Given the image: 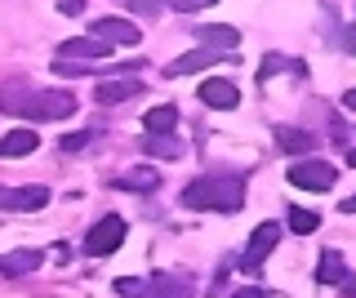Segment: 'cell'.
<instances>
[{
  "label": "cell",
  "mask_w": 356,
  "mask_h": 298,
  "mask_svg": "<svg viewBox=\"0 0 356 298\" xmlns=\"http://www.w3.org/2000/svg\"><path fill=\"white\" fill-rule=\"evenodd\" d=\"M241 201H245L241 179H196L192 187H183L187 209H241Z\"/></svg>",
  "instance_id": "1"
},
{
  "label": "cell",
  "mask_w": 356,
  "mask_h": 298,
  "mask_svg": "<svg viewBox=\"0 0 356 298\" xmlns=\"http://www.w3.org/2000/svg\"><path fill=\"white\" fill-rule=\"evenodd\" d=\"M339 183V169L330 160H298L289 169V187H303V192H330Z\"/></svg>",
  "instance_id": "2"
},
{
  "label": "cell",
  "mask_w": 356,
  "mask_h": 298,
  "mask_svg": "<svg viewBox=\"0 0 356 298\" xmlns=\"http://www.w3.org/2000/svg\"><path fill=\"white\" fill-rule=\"evenodd\" d=\"M18 107H22L31 120H63V116H72L76 98L63 94V90H44V94H31L27 103H18Z\"/></svg>",
  "instance_id": "3"
},
{
  "label": "cell",
  "mask_w": 356,
  "mask_h": 298,
  "mask_svg": "<svg viewBox=\"0 0 356 298\" xmlns=\"http://www.w3.org/2000/svg\"><path fill=\"white\" fill-rule=\"evenodd\" d=\"M125 240V218H103V223H94L89 227V236H85V254H94V258H103V254H111Z\"/></svg>",
  "instance_id": "4"
},
{
  "label": "cell",
  "mask_w": 356,
  "mask_h": 298,
  "mask_svg": "<svg viewBox=\"0 0 356 298\" xmlns=\"http://www.w3.org/2000/svg\"><path fill=\"white\" fill-rule=\"evenodd\" d=\"M276 240H281V227H276V223H263V227L250 236V254L241 258V267H245V272H259V267H263V258L276 249Z\"/></svg>",
  "instance_id": "5"
},
{
  "label": "cell",
  "mask_w": 356,
  "mask_h": 298,
  "mask_svg": "<svg viewBox=\"0 0 356 298\" xmlns=\"http://www.w3.org/2000/svg\"><path fill=\"white\" fill-rule=\"evenodd\" d=\"M94 40H103V45H138V27L129 18H98Z\"/></svg>",
  "instance_id": "6"
},
{
  "label": "cell",
  "mask_w": 356,
  "mask_h": 298,
  "mask_svg": "<svg viewBox=\"0 0 356 298\" xmlns=\"http://www.w3.org/2000/svg\"><path fill=\"white\" fill-rule=\"evenodd\" d=\"M49 201L44 187H0V209H40Z\"/></svg>",
  "instance_id": "7"
},
{
  "label": "cell",
  "mask_w": 356,
  "mask_h": 298,
  "mask_svg": "<svg viewBox=\"0 0 356 298\" xmlns=\"http://www.w3.org/2000/svg\"><path fill=\"white\" fill-rule=\"evenodd\" d=\"M218 58H222V49H192V53H183V58H174L170 67H165V76H192V72H205V67H214Z\"/></svg>",
  "instance_id": "8"
},
{
  "label": "cell",
  "mask_w": 356,
  "mask_h": 298,
  "mask_svg": "<svg viewBox=\"0 0 356 298\" xmlns=\"http://www.w3.org/2000/svg\"><path fill=\"white\" fill-rule=\"evenodd\" d=\"M200 103L218 107V112H232V107L241 103V94H236L232 81H205V85H200Z\"/></svg>",
  "instance_id": "9"
},
{
  "label": "cell",
  "mask_w": 356,
  "mask_h": 298,
  "mask_svg": "<svg viewBox=\"0 0 356 298\" xmlns=\"http://www.w3.org/2000/svg\"><path fill=\"white\" fill-rule=\"evenodd\" d=\"M36 151V129H9L0 138V160H18V156H31Z\"/></svg>",
  "instance_id": "10"
},
{
  "label": "cell",
  "mask_w": 356,
  "mask_h": 298,
  "mask_svg": "<svg viewBox=\"0 0 356 298\" xmlns=\"http://www.w3.org/2000/svg\"><path fill=\"white\" fill-rule=\"evenodd\" d=\"M98 103H129L143 94V81H98Z\"/></svg>",
  "instance_id": "11"
},
{
  "label": "cell",
  "mask_w": 356,
  "mask_h": 298,
  "mask_svg": "<svg viewBox=\"0 0 356 298\" xmlns=\"http://www.w3.org/2000/svg\"><path fill=\"white\" fill-rule=\"evenodd\" d=\"M58 53H63V58H107L111 45H103V40H94V36H85V40L76 36V40H63Z\"/></svg>",
  "instance_id": "12"
},
{
  "label": "cell",
  "mask_w": 356,
  "mask_h": 298,
  "mask_svg": "<svg viewBox=\"0 0 356 298\" xmlns=\"http://www.w3.org/2000/svg\"><path fill=\"white\" fill-rule=\"evenodd\" d=\"M40 258H44V254H36V249H22V254H9V258H0V272H9V276H22V272H36V267H40Z\"/></svg>",
  "instance_id": "13"
},
{
  "label": "cell",
  "mask_w": 356,
  "mask_h": 298,
  "mask_svg": "<svg viewBox=\"0 0 356 298\" xmlns=\"http://www.w3.org/2000/svg\"><path fill=\"white\" fill-rule=\"evenodd\" d=\"M143 125H147V134H174L178 112H174V107H152V112L143 116Z\"/></svg>",
  "instance_id": "14"
},
{
  "label": "cell",
  "mask_w": 356,
  "mask_h": 298,
  "mask_svg": "<svg viewBox=\"0 0 356 298\" xmlns=\"http://www.w3.org/2000/svg\"><path fill=\"white\" fill-rule=\"evenodd\" d=\"M316 281H325V285H343V281H348V267H343L339 254H321V263H316Z\"/></svg>",
  "instance_id": "15"
},
{
  "label": "cell",
  "mask_w": 356,
  "mask_h": 298,
  "mask_svg": "<svg viewBox=\"0 0 356 298\" xmlns=\"http://www.w3.org/2000/svg\"><path fill=\"white\" fill-rule=\"evenodd\" d=\"M196 36H200V40H209V49H222V45H236L241 31H236V27H200Z\"/></svg>",
  "instance_id": "16"
},
{
  "label": "cell",
  "mask_w": 356,
  "mask_h": 298,
  "mask_svg": "<svg viewBox=\"0 0 356 298\" xmlns=\"http://www.w3.org/2000/svg\"><path fill=\"white\" fill-rule=\"evenodd\" d=\"M316 223H321V218L312 214V209H289V227H294L298 236H312V231H316Z\"/></svg>",
  "instance_id": "17"
},
{
  "label": "cell",
  "mask_w": 356,
  "mask_h": 298,
  "mask_svg": "<svg viewBox=\"0 0 356 298\" xmlns=\"http://www.w3.org/2000/svg\"><path fill=\"white\" fill-rule=\"evenodd\" d=\"M276 142H281L285 151H294V147H298V151H307V147H312V138L303 134V129H281V134H276Z\"/></svg>",
  "instance_id": "18"
},
{
  "label": "cell",
  "mask_w": 356,
  "mask_h": 298,
  "mask_svg": "<svg viewBox=\"0 0 356 298\" xmlns=\"http://www.w3.org/2000/svg\"><path fill=\"white\" fill-rule=\"evenodd\" d=\"M120 187H129V192H147V187H156V174H152V169L125 174V179H120Z\"/></svg>",
  "instance_id": "19"
},
{
  "label": "cell",
  "mask_w": 356,
  "mask_h": 298,
  "mask_svg": "<svg viewBox=\"0 0 356 298\" xmlns=\"http://www.w3.org/2000/svg\"><path fill=\"white\" fill-rule=\"evenodd\" d=\"M138 290H143V281H129V276H125V281H116V294L120 298H138Z\"/></svg>",
  "instance_id": "20"
},
{
  "label": "cell",
  "mask_w": 356,
  "mask_h": 298,
  "mask_svg": "<svg viewBox=\"0 0 356 298\" xmlns=\"http://www.w3.org/2000/svg\"><path fill=\"white\" fill-rule=\"evenodd\" d=\"M85 142H89V134H67V138H63V151H81Z\"/></svg>",
  "instance_id": "21"
},
{
  "label": "cell",
  "mask_w": 356,
  "mask_h": 298,
  "mask_svg": "<svg viewBox=\"0 0 356 298\" xmlns=\"http://www.w3.org/2000/svg\"><path fill=\"white\" fill-rule=\"evenodd\" d=\"M85 9V0H58V14H67V18H76Z\"/></svg>",
  "instance_id": "22"
},
{
  "label": "cell",
  "mask_w": 356,
  "mask_h": 298,
  "mask_svg": "<svg viewBox=\"0 0 356 298\" xmlns=\"http://www.w3.org/2000/svg\"><path fill=\"white\" fill-rule=\"evenodd\" d=\"M170 5H178V9H205V5H214V0H170Z\"/></svg>",
  "instance_id": "23"
},
{
  "label": "cell",
  "mask_w": 356,
  "mask_h": 298,
  "mask_svg": "<svg viewBox=\"0 0 356 298\" xmlns=\"http://www.w3.org/2000/svg\"><path fill=\"white\" fill-rule=\"evenodd\" d=\"M134 5H138L143 14H152V9H156V5H165V0H134Z\"/></svg>",
  "instance_id": "24"
},
{
  "label": "cell",
  "mask_w": 356,
  "mask_h": 298,
  "mask_svg": "<svg viewBox=\"0 0 356 298\" xmlns=\"http://www.w3.org/2000/svg\"><path fill=\"white\" fill-rule=\"evenodd\" d=\"M236 298H267V290H254V285H250V290H241Z\"/></svg>",
  "instance_id": "25"
},
{
  "label": "cell",
  "mask_w": 356,
  "mask_h": 298,
  "mask_svg": "<svg viewBox=\"0 0 356 298\" xmlns=\"http://www.w3.org/2000/svg\"><path fill=\"white\" fill-rule=\"evenodd\" d=\"M343 103H348L352 112H356V90H348V94H343Z\"/></svg>",
  "instance_id": "26"
},
{
  "label": "cell",
  "mask_w": 356,
  "mask_h": 298,
  "mask_svg": "<svg viewBox=\"0 0 356 298\" xmlns=\"http://www.w3.org/2000/svg\"><path fill=\"white\" fill-rule=\"evenodd\" d=\"M343 209H348V214H352V209H356V196H348V201H343Z\"/></svg>",
  "instance_id": "27"
},
{
  "label": "cell",
  "mask_w": 356,
  "mask_h": 298,
  "mask_svg": "<svg viewBox=\"0 0 356 298\" xmlns=\"http://www.w3.org/2000/svg\"><path fill=\"white\" fill-rule=\"evenodd\" d=\"M348 45H352V53H356V27H352V31H348Z\"/></svg>",
  "instance_id": "28"
},
{
  "label": "cell",
  "mask_w": 356,
  "mask_h": 298,
  "mask_svg": "<svg viewBox=\"0 0 356 298\" xmlns=\"http://www.w3.org/2000/svg\"><path fill=\"white\" fill-rule=\"evenodd\" d=\"M348 165H356V151H348Z\"/></svg>",
  "instance_id": "29"
}]
</instances>
